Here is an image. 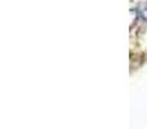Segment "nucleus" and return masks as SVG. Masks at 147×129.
<instances>
[{"label":"nucleus","instance_id":"1","mask_svg":"<svg viewBox=\"0 0 147 129\" xmlns=\"http://www.w3.org/2000/svg\"><path fill=\"white\" fill-rule=\"evenodd\" d=\"M137 13L143 21H147V1L141 3L137 8Z\"/></svg>","mask_w":147,"mask_h":129}]
</instances>
